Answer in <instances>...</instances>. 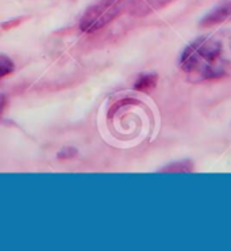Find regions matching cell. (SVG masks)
Instances as JSON below:
<instances>
[{
    "instance_id": "cell-1",
    "label": "cell",
    "mask_w": 231,
    "mask_h": 251,
    "mask_svg": "<svg viewBox=\"0 0 231 251\" xmlns=\"http://www.w3.org/2000/svg\"><path fill=\"white\" fill-rule=\"evenodd\" d=\"M179 67L192 83L219 82L231 77V29L202 35L185 48Z\"/></svg>"
},
{
    "instance_id": "cell-2",
    "label": "cell",
    "mask_w": 231,
    "mask_h": 251,
    "mask_svg": "<svg viewBox=\"0 0 231 251\" xmlns=\"http://www.w3.org/2000/svg\"><path fill=\"white\" fill-rule=\"evenodd\" d=\"M128 0H99L88 8L80 21V29L84 33H93L103 29L125 11Z\"/></svg>"
},
{
    "instance_id": "cell-3",
    "label": "cell",
    "mask_w": 231,
    "mask_h": 251,
    "mask_svg": "<svg viewBox=\"0 0 231 251\" xmlns=\"http://www.w3.org/2000/svg\"><path fill=\"white\" fill-rule=\"evenodd\" d=\"M226 22H231V0H225L214 8H211L202 18L199 25L202 27H212V26L226 24Z\"/></svg>"
},
{
    "instance_id": "cell-4",
    "label": "cell",
    "mask_w": 231,
    "mask_h": 251,
    "mask_svg": "<svg viewBox=\"0 0 231 251\" xmlns=\"http://www.w3.org/2000/svg\"><path fill=\"white\" fill-rule=\"evenodd\" d=\"M174 0H128V10L135 17H145L158 11Z\"/></svg>"
},
{
    "instance_id": "cell-5",
    "label": "cell",
    "mask_w": 231,
    "mask_h": 251,
    "mask_svg": "<svg viewBox=\"0 0 231 251\" xmlns=\"http://www.w3.org/2000/svg\"><path fill=\"white\" fill-rule=\"evenodd\" d=\"M158 83V76L156 74H142L137 77L134 83V88L141 93H147L157 87Z\"/></svg>"
},
{
    "instance_id": "cell-6",
    "label": "cell",
    "mask_w": 231,
    "mask_h": 251,
    "mask_svg": "<svg viewBox=\"0 0 231 251\" xmlns=\"http://www.w3.org/2000/svg\"><path fill=\"white\" fill-rule=\"evenodd\" d=\"M195 170L191 160H183V162H174L161 170L162 173H192Z\"/></svg>"
},
{
    "instance_id": "cell-7",
    "label": "cell",
    "mask_w": 231,
    "mask_h": 251,
    "mask_svg": "<svg viewBox=\"0 0 231 251\" xmlns=\"http://www.w3.org/2000/svg\"><path fill=\"white\" fill-rule=\"evenodd\" d=\"M12 71H14V61L4 54H0V80L12 74Z\"/></svg>"
},
{
    "instance_id": "cell-8",
    "label": "cell",
    "mask_w": 231,
    "mask_h": 251,
    "mask_svg": "<svg viewBox=\"0 0 231 251\" xmlns=\"http://www.w3.org/2000/svg\"><path fill=\"white\" fill-rule=\"evenodd\" d=\"M76 155H77V150H75V148H63L61 151L58 152V159H72L75 158Z\"/></svg>"
},
{
    "instance_id": "cell-9",
    "label": "cell",
    "mask_w": 231,
    "mask_h": 251,
    "mask_svg": "<svg viewBox=\"0 0 231 251\" xmlns=\"http://www.w3.org/2000/svg\"><path fill=\"white\" fill-rule=\"evenodd\" d=\"M4 109H6V97L4 95H0V117H1Z\"/></svg>"
}]
</instances>
